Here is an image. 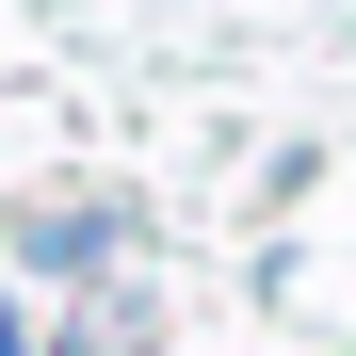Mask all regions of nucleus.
Masks as SVG:
<instances>
[{"label":"nucleus","mask_w":356,"mask_h":356,"mask_svg":"<svg viewBox=\"0 0 356 356\" xmlns=\"http://www.w3.org/2000/svg\"><path fill=\"white\" fill-rule=\"evenodd\" d=\"M0 356H33V340H17V291H0Z\"/></svg>","instance_id":"nucleus-3"},{"label":"nucleus","mask_w":356,"mask_h":356,"mask_svg":"<svg viewBox=\"0 0 356 356\" xmlns=\"http://www.w3.org/2000/svg\"><path fill=\"white\" fill-rule=\"evenodd\" d=\"M65 356H146V324H130V308H81V324H65Z\"/></svg>","instance_id":"nucleus-2"},{"label":"nucleus","mask_w":356,"mask_h":356,"mask_svg":"<svg viewBox=\"0 0 356 356\" xmlns=\"http://www.w3.org/2000/svg\"><path fill=\"white\" fill-rule=\"evenodd\" d=\"M33 259H49V275H97V259H113V211H49Z\"/></svg>","instance_id":"nucleus-1"}]
</instances>
